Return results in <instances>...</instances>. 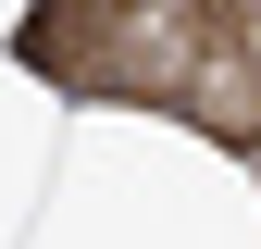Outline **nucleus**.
Segmentation results:
<instances>
[{
    "instance_id": "1",
    "label": "nucleus",
    "mask_w": 261,
    "mask_h": 249,
    "mask_svg": "<svg viewBox=\"0 0 261 249\" xmlns=\"http://www.w3.org/2000/svg\"><path fill=\"white\" fill-rule=\"evenodd\" d=\"M112 38H124V0H50V13H25V25H13L25 75H50L62 100H100V75H112Z\"/></svg>"
},
{
    "instance_id": "2",
    "label": "nucleus",
    "mask_w": 261,
    "mask_h": 249,
    "mask_svg": "<svg viewBox=\"0 0 261 249\" xmlns=\"http://www.w3.org/2000/svg\"><path fill=\"white\" fill-rule=\"evenodd\" d=\"M187 124H199V137H249V150H261V62L224 38V13H212V50H199V87H187Z\"/></svg>"
}]
</instances>
